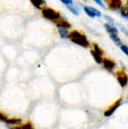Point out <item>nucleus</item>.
Segmentation results:
<instances>
[{
  "label": "nucleus",
  "instance_id": "nucleus-1",
  "mask_svg": "<svg viewBox=\"0 0 128 129\" xmlns=\"http://www.w3.org/2000/svg\"><path fill=\"white\" fill-rule=\"evenodd\" d=\"M69 40L74 44L79 46L83 48H89L90 47V42H89L88 37L86 36L85 34L77 30H73L70 31L69 33Z\"/></svg>",
  "mask_w": 128,
  "mask_h": 129
},
{
  "label": "nucleus",
  "instance_id": "nucleus-14",
  "mask_svg": "<svg viewBox=\"0 0 128 129\" xmlns=\"http://www.w3.org/2000/svg\"><path fill=\"white\" fill-rule=\"evenodd\" d=\"M22 122V120L20 118H9L5 121V123L7 124H10V125H18V124H20Z\"/></svg>",
  "mask_w": 128,
  "mask_h": 129
},
{
  "label": "nucleus",
  "instance_id": "nucleus-16",
  "mask_svg": "<svg viewBox=\"0 0 128 129\" xmlns=\"http://www.w3.org/2000/svg\"><path fill=\"white\" fill-rule=\"evenodd\" d=\"M66 7L72 14H74V15H76V16L79 15V9H78V8H77L74 4L73 5H68V6H66Z\"/></svg>",
  "mask_w": 128,
  "mask_h": 129
},
{
  "label": "nucleus",
  "instance_id": "nucleus-7",
  "mask_svg": "<svg viewBox=\"0 0 128 129\" xmlns=\"http://www.w3.org/2000/svg\"><path fill=\"white\" fill-rule=\"evenodd\" d=\"M102 65L105 69L109 72L114 71V69L116 67V62H115V60H113L112 58L104 57L103 61H102Z\"/></svg>",
  "mask_w": 128,
  "mask_h": 129
},
{
  "label": "nucleus",
  "instance_id": "nucleus-8",
  "mask_svg": "<svg viewBox=\"0 0 128 129\" xmlns=\"http://www.w3.org/2000/svg\"><path fill=\"white\" fill-rule=\"evenodd\" d=\"M121 102H122V99L121 98L117 100V101H115L114 104L111 105V106L109 107L107 110L104 112V115H105V116H111L112 114L114 113L115 111H116V109L118 108V107L121 105Z\"/></svg>",
  "mask_w": 128,
  "mask_h": 129
},
{
  "label": "nucleus",
  "instance_id": "nucleus-5",
  "mask_svg": "<svg viewBox=\"0 0 128 129\" xmlns=\"http://www.w3.org/2000/svg\"><path fill=\"white\" fill-rule=\"evenodd\" d=\"M115 76H116V79L120 87L124 88L128 84V75L123 69L117 70L115 73Z\"/></svg>",
  "mask_w": 128,
  "mask_h": 129
},
{
  "label": "nucleus",
  "instance_id": "nucleus-21",
  "mask_svg": "<svg viewBox=\"0 0 128 129\" xmlns=\"http://www.w3.org/2000/svg\"><path fill=\"white\" fill-rule=\"evenodd\" d=\"M104 18L106 19V21H107L108 23H110V24H115V20L113 19L111 17H110L109 15H105L104 16Z\"/></svg>",
  "mask_w": 128,
  "mask_h": 129
},
{
  "label": "nucleus",
  "instance_id": "nucleus-6",
  "mask_svg": "<svg viewBox=\"0 0 128 129\" xmlns=\"http://www.w3.org/2000/svg\"><path fill=\"white\" fill-rule=\"evenodd\" d=\"M105 6L111 11H118L123 6L122 0H105Z\"/></svg>",
  "mask_w": 128,
  "mask_h": 129
},
{
  "label": "nucleus",
  "instance_id": "nucleus-13",
  "mask_svg": "<svg viewBox=\"0 0 128 129\" xmlns=\"http://www.w3.org/2000/svg\"><path fill=\"white\" fill-rule=\"evenodd\" d=\"M109 36H110V40H111L115 45L118 46V47H120V46L122 44L121 39L120 38V36L118 34H112V35H109Z\"/></svg>",
  "mask_w": 128,
  "mask_h": 129
},
{
  "label": "nucleus",
  "instance_id": "nucleus-10",
  "mask_svg": "<svg viewBox=\"0 0 128 129\" xmlns=\"http://www.w3.org/2000/svg\"><path fill=\"white\" fill-rule=\"evenodd\" d=\"M56 25L57 27H62V28H65V29H69L71 28V24H70L67 19H64L63 18H61L58 19L57 21L54 23Z\"/></svg>",
  "mask_w": 128,
  "mask_h": 129
},
{
  "label": "nucleus",
  "instance_id": "nucleus-19",
  "mask_svg": "<svg viewBox=\"0 0 128 129\" xmlns=\"http://www.w3.org/2000/svg\"><path fill=\"white\" fill-rule=\"evenodd\" d=\"M95 3L97 4L98 6H100V8H102V9H105V2L103 1V0H93Z\"/></svg>",
  "mask_w": 128,
  "mask_h": 129
},
{
  "label": "nucleus",
  "instance_id": "nucleus-17",
  "mask_svg": "<svg viewBox=\"0 0 128 129\" xmlns=\"http://www.w3.org/2000/svg\"><path fill=\"white\" fill-rule=\"evenodd\" d=\"M20 127L21 129H35L33 124L30 121H27V122H25L23 125H20Z\"/></svg>",
  "mask_w": 128,
  "mask_h": 129
},
{
  "label": "nucleus",
  "instance_id": "nucleus-9",
  "mask_svg": "<svg viewBox=\"0 0 128 129\" xmlns=\"http://www.w3.org/2000/svg\"><path fill=\"white\" fill-rule=\"evenodd\" d=\"M104 27H105L106 32H107L109 35H112V34H119V29L115 26V24H110V23L106 22L105 25H104Z\"/></svg>",
  "mask_w": 128,
  "mask_h": 129
},
{
  "label": "nucleus",
  "instance_id": "nucleus-23",
  "mask_svg": "<svg viewBox=\"0 0 128 129\" xmlns=\"http://www.w3.org/2000/svg\"><path fill=\"white\" fill-rule=\"evenodd\" d=\"M7 119H8V117H7L6 115H4V113L0 112V121H4V122H5V121L7 120Z\"/></svg>",
  "mask_w": 128,
  "mask_h": 129
},
{
  "label": "nucleus",
  "instance_id": "nucleus-12",
  "mask_svg": "<svg viewBox=\"0 0 128 129\" xmlns=\"http://www.w3.org/2000/svg\"><path fill=\"white\" fill-rule=\"evenodd\" d=\"M30 1L31 2L32 5L38 9H41L43 7H45L46 4L45 0H30Z\"/></svg>",
  "mask_w": 128,
  "mask_h": 129
},
{
  "label": "nucleus",
  "instance_id": "nucleus-25",
  "mask_svg": "<svg viewBox=\"0 0 128 129\" xmlns=\"http://www.w3.org/2000/svg\"><path fill=\"white\" fill-rule=\"evenodd\" d=\"M83 1H85V0H83Z\"/></svg>",
  "mask_w": 128,
  "mask_h": 129
},
{
  "label": "nucleus",
  "instance_id": "nucleus-4",
  "mask_svg": "<svg viewBox=\"0 0 128 129\" xmlns=\"http://www.w3.org/2000/svg\"><path fill=\"white\" fill-rule=\"evenodd\" d=\"M83 11L85 12V14L88 15L89 18H100L102 16V13L97 9L95 7L92 6H88V5H84L83 7Z\"/></svg>",
  "mask_w": 128,
  "mask_h": 129
},
{
  "label": "nucleus",
  "instance_id": "nucleus-11",
  "mask_svg": "<svg viewBox=\"0 0 128 129\" xmlns=\"http://www.w3.org/2000/svg\"><path fill=\"white\" fill-rule=\"evenodd\" d=\"M57 31L58 35L62 39H68L69 38V30L62 27H57Z\"/></svg>",
  "mask_w": 128,
  "mask_h": 129
},
{
  "label": "nucleus",
  "instance_id": "nucleus-15",
  "mask_svg": "<svg viewBox=\"0 0 128 129\" xmlns=\"http://www.w3.org/2000/svg\"><path fill=\"white\" fill-rule=\"evenodd\" d=\"M120 14L123 19H125L128 20V8L126 6H122L120 9Z\"/></svg>",
  "mask_w": 128,
  "mask_h": 129
},
{
  "label": "nucleus",
  "instance_id": "nucleus-2",
  "mask_svg": "<svg viewBox=\"0 0 128 129\" xmlns=\"http://www.w3.org/2000/svg\"><path fill=\"white\" fill-rule=\"evenodd\" d=\"M40 10H41L42 16L45 19H47L50 21H52L54 23L58 20V19L62 18L61 14L58 11L52 8H50V7H43Z\"/></svg>",
  "mask_w": 128,
  "mask_h": 129
},
{
  "label": "nucleus",
  "instance_id": "nucleus-3",
  "mask_svg": "<svg viewBox=\"0 0 128 129\" xmlns=\"http://www.w3.org/2000/svg\"><path fill=\"white\" fill-rule=\"evenodd\" d=\"M90 54L92 55L94 60L98 64H102V61L104 57V50L96 43H93L92 48L90 50Z\"/></svg>",
  "mask_w": 128,
  "mask_h": 129
},
{
  "label": "nucleus",
  "instance_id": "nucleus-24",
  "mask_svg": "<svg viewBox=\"0 0 128 129\" xmlns=\"http://www.w3.org/2000/svg\"><path fill=\"white\" fill-rule=\"evenodd\" d=\"M128 8V0H126V5H125Z\"/></svg>",
  "mask_w": 128,
  "mask_h": 129
},
{
  "label": "nucleus",
  "instance_id": "nucleus-22",
  "mask_svg": "<svg viewBox=\"0 0 128 129\" xmlns=\"http://www.w3.org/2000/svg\"><path fill=\"white\" fill-rule=\"evenodd\" d=\"M120 30H121V32L124 34L125 36H128V30L125 27H124V26H120Z\"/></svg>",
  "mask_w": 128,
  "mask_h": 129
},
{
  "label": "nucleus",
  "instance_id": "nucleus-18",
  "mask_svg": "<svg viewBox=\"0 0 128 129\" xmlns=\"http://www.w3.org/2000/svg\"><path fill=\"white\" fill-rule=\"evenodd\" d=\"M120 51L124 53L125 55H126L127 57H128V46L126 45V44H124V43H122L121 45L120 46Z\"/></svg>",
  "mask_w": 128,
  "mask_h": 129
},
{
  "label": "nucleus",
  "instance_id": "nucleus-20",
  "mask_svg": "<svg viewBox=\"0 0 128 129\" xmlns=\"http://www.w3.org/2000/svg\"><path fill=\"white\" fill-rule=\"evenodd\" d=\"M61 3L62 4H64L65 6H68V5H73V0H60Z\"/></svg>",
  "mask_w": 128,
  "mask_h": 129
}]
</instances>
